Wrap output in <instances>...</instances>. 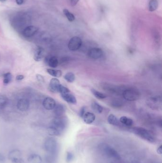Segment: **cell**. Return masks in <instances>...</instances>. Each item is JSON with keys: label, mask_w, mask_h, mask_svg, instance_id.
Wrapping results in <instances>:
<instances>
[{"label": "cell", "mask_w": 162, "mask_h": 163, "mask_svg": "<svg viewBox=\"0 0 162 163\" xmlns=\"http://www.w3.org/2000/svg\"><path fill=\"white\" fill-rule=\"evenodd\" d=\"M67 120L66 117L63 116L56 117L51 121L49 127L52 128L60 135L67 128Z\"/></svg>", "instance_id": "6da1fadb"}, {"label": "cell", "mask_w": 162, "mask_h": 163, "mask_svg": "<svg viewBox=\"0 0 162 163\" xmlns=\"http://www.w3.org/2000/svg\"><path fill=\"white\" fill-rule=\"evenodd\" d=\"M132 132L140 138L150 142H155V138L150 131L141 127H135L132 129Z\"/></svg>", "instance_id": "7a4b0ae2"}, {"label": "cell", "mask_w": 162, "mask_h": 163, "mask_svg": "<svg viewBox=\"0 0 162 163\" xmlns=\"http://www.w3.org/2000/svg\"><path fill=\"white\" fill-rule=\"evenodd\" d=\"M45 150L51 155H55L58 151V144L57 141L53 137L48 138L44 143Z\"/></svg>", "instance_id": "3957f363"}, {"label": "cell", "mask_w": 162, "mask_h": 163, "mask_svg": "<svg viewBox=\"0 0 162 163\" xmlns=\"http://www.w3.org/2000/svg\"><path fill=\"white\" fill-rule=\"evenodd\" d=\"M123 97L128 101H135L139 98V92L133 88H128L125 90L122 93Z\"/></svg>", "instance_id": "277c9868"}, {"label": "cell", "mask_w": 162, "mask_h": 163, "mask_svg": "<svg viewBox=\"0 0 162 163\" xmlns=\"http://www.w3.org/2000/svg\"><path fill=\"white\" fill-rule=\"evenodd\" d=\"M82 41L81 38L78 36H74L70 39L68 43V48L71 51H76L81 47Z\"/></svg>", "instance_id": "5b68a950"}, {"label": "cell", "mask_w": 162, "mask_h": 163, "mask_svg": "<svg viewBox=\"0 0 162 163\" xmlns=\"http://www.w3.org/2000/svg\"><path fill=\"white\" fill-rule=\"evenodd\" d=\"M9 159L13 163H23V162L20 150L14 149L9 153Z\"/></svg>", "instance_id": "8992f818"}, {"label": "cell", "mask_w": 162, "mask_h": 163, "mask_svg": "<svg viewBox=\"0 0 162 163\" xmlns=\"http://www.w3.org/2000/svg\"><path fill=\"white\" fill-rule=\"evenodd\" d=\"M103 51L100 48L95 47L89 50L88 55L89 57L93 59H98L102 57Z\"/></svg>", "instance_id": "52a82bcc"}, {"label": "cell", "mask_w": 162, "mask_h": 163, "mask_svg": "<svg viewBox=\"0 0 162 163\" xmlns=\"http://www.w3.org/2000/svg\"><path fill=\"white\" fill-rule=\"evenodd\" d=\"M147 105L151 108L158 109L161 106V97H151L147 101Z\"/></svg>", "instance_id": "ba28073f"}, {"label": "cell", "mask_w": 162, "mask_h": 163, "mask_svg": "<svg viewBox=\"0 0 162 163\" xmlns=\"http://www.w3.org/2000/svg\"><path fill=\"white\" fill-rule=\"evenodd\" d=\"M38 28L33 25H30L25 27L23 32V35L25 37H31L34 35L38 32Z\"/></svg>", "instance_id": "9c48e42d"}, {"label": "cell", "mask_w": 162, "mask_h": 163, "mask_svg": "<svg viewBox=\"0 0 162 163\" xmlns=\"http://www.w3.org/2000/svg\"><path fill=\"white\" fill-rule=\"evenodd\" d=\"M103 150L106 155L109 157L112 158H115L116 159H119V155H118L117 152L115 151L113 148L110 147L109 145H103Z\"/></svg>", "instance_id": "30bf717a"}, {"label": "cell", "mask_w": 162, "mask_h": 163, "mask_svg": "<svg viewBox=\"0 0 162 163\" xmlns=\"http://www.w3.org/2000/svg\"><path fill=\"white\" fill-rule=\"evenodd\" d=\"M43 106L48 110H54L56 105L54 99L50 97L45 98L43 101Z\"/></svg>", "instance_id": "8fae6325"}, {"label": "cell", "mask_w": 162, "mask_h": 163, "mask_svg": "<svg viewBox=\"0 0 162 163\" xmlns=\"http://www.w3.org/2000/svg\"><path fill=\"white\" fill-rule=\"evenodd\" d=\"M61 85L59 79L56 78L51 79L49 84V90L52 93H59V90Z\"/></svg>", "instance_id": "7c38bea8"}, {"label": "cell", "mask_w": 162, "mask_h": 163, "mask_svg": "<svg viewBox=\"0 0 162 163\" xmlns=\"http://www.w3.org/2000/svg\"><path fill=\"white\" fill-rule=\"evenodd\" d=\"M30 107V102L29 100L25 98H22L18 101L17 107L20 111L25 112L27 111Z\"/></svg>", "instance_id": "4fadbf2b"}, {"label": "cell", "mask_w": 162, "mask_h": 163, "mask_svg": "<svg viewBox=\"0 0 162 163\" xmlns=\"http://www.w3.org/2000/svg\"><path fill=\"white\" fill-rule=\"evenodd\" d=\"M61 96L63 99L69 104L73 105H76L77 104V101L76 97H75L74 95L71 94L70 92L61 94Z\"/></svg>", "instance_id": "5bb4252c"}, {"label": "cell", "mask_w": 162, "mask_h": 163, "mask_svg": "<svg viewBox=\"0 0 162 163\" xmlns=\"http://www.w3.org/2000/svg\"><path fill=\"white\" fill-rule=\"evenodd\" d=\"M54 110L56 117H61L63 116L66 111V108L62 104H56Z\"/></svg>", "instance_id": "9a60e30c"}, {"label": "cell", "mask_w": 162, "mask_h": 163, "mask_svg": "<svg viewBox=\"0 0 162 163\" xmlns=\"http://www.w3.org/2000/svg\"><path fill=\"white\" fill-rule=\"evenodd\" d=\"M82 118L86 124H91L95 120L96 116L92 113L86 112L84 114Z\"/></svg>", "instance_id": "2e32d148"}, {"label": "cell", "mask_w": 162, "mask_h": 163, "mask_svg": "<svg viewBox=\"0 0 162 163\" xmlns=\"http://www.w3.org/2000/svg\"><path fill=\"white\" fill-rule=\"evenodd\" d=\"M44 49L41 47H38L35 52L34 59L35 61H37V62H40L43 59V56H44Z\"/></svg>", "instance_id": "e0dca14e"}, {"label": "cell", "mask_w": 162, "mask_h": 163, "mask_svg": "<svg viewBox=\"0 0 162 163\" xmlns=\"http://www.w3.org/2000/svg\"><path fill=\"white\" fill-rule=\"evenodd\" d=\"M46 63L51 68H56L59 64V61L55 56H51L46 59Z\"/></svg>", "instance_id": "ac0fdd59"}, {"label": "cell", "mask_w": 162, "mask_h": 163, "mask_svg": "<svg viewBox=\"0 0 162 163\" xmlns=\"http://www.w3.org/2000/svg\"><path fill=\"white\" fill-rule=\"evenodd\" d=\"M29 163H42V159L39 155H31L28 159Z\"/></svg>", "instance_id": "d6986e66"}, {"label": "cell", "mask_w": 162, "mask_h": 163, "mask_svg": "<svg viewBox=\"0 0 162 163\" xmlns=\"http://www.w3.org/2000/svg\"><path fill=\"white\" fill-rule=\"evenodd\" d=\"M119 122L127 126H132L134 124V122L132 119L125 116H123L120 118Z\"/></svg>", "instance_id": "ffe728a7"}, {"label": "cell", "mask_w": 162, "mask_h": 163, "mask_svg": "<svg viewBox=\"0 0 162 163\" xmlns=\"http://www.w3.org/2000/svg\"><path fill=\"white\" fill-rule=\"evenodd\" d=\"M108 122L111 125L118 126L119 125V121L118 120L117 117L115 115L113 114L109 115L108 117Z\"/></svg>", "instance_id": "44dd1931"}, {"label": "cell", "mask_w": 162, "mask_h": 163, "mask_svg": "<svg viewBox=\"0 0 162 163\" xmlns=\"http://www.w3.org/2000/svg\"><path fill=\"white\" fill-rule=\"evenodd\" d=\"M91 107L93 110L94 111H95L96 113H102L103 111V106H101L100 104L96 102H93L91 104Z\"/></svg>", "instance_id": "7402d4cb"}, {"label": "cell", "mask_w": 162, "mask_h": 163, "mask_svg": "<svg viewBox=\"0 0 162 163\" xmlns=\"http://www.w3.org/2000/svg\"><path fill=\"white\" fill-rule=\"evenodd\" d=\"M47 73L54 77L59 78L61 77L62 75V72L59 70H54L52 69H47Z\"/></svg>", "instance_id": "603a6c76"}, {"label": "cell", "mask_w": 162, "mask_h": 163, "mask_svg": "<svg viewBox=\"0 0 162 163\" xmlns=\"http://www.w3.org/2000/svg\"><path fill=\"white\" fill-rule=\"evenodd\" d=\"M158 2L157 0H150L149 2V11L153 12L155 11L158 9Z\"/></svg>", "instance_id": "cb8c5ba5"}, {"label": "cell", "mask_w": 162, "mask_h": 163, "mask_svg": "<svg viewBox=\"0 0 162 163\" xmlns=\"http://www.w3.org/2000/svg\"><path fill=\"white\" fill-rule=\"evenodd\" d=\"M91 92L92 93V94L98 99H104L107 97L106 95L104 94H103V93H101L95 89H92L91 90Z\"/></svg>", "instance_id": "d4e9b609"}, {"label": "cell", "mask_w": 162, "mask_h": 163, "mask_svg": "<svg viewBox=\"0 0 162 163\" xmlns=\"http://www.w3.org/2000/svg\"><path fill=\"white\" fill-rule=\"evenodd\" d=\"M63 13H64L65 16L67 18L69 21L72 22V21H73L75 20V17L74 15V14L70 13L68 10L64 9L63 10Z\"/></svg>", "instance_id": "484cf974"}, {"label": "cell", "mask_w": 162, "mask_h": 163, "mask_svg": "<svg viewBox=\"0 0 162 163\" xmlns=\"http://www.w3.org/2000/svg\"><path fill=\"white\" fill-rule=\"evenodd\" d=\"M64 78L67 82L73 83L75 80V75L74 73L72 72H69L65 74L64 76Z\"/></svg>", "instance_id": "4316f807"}, {"label": "cell", "mask_w": 162, "mask_h": 163, "mask_svg": "<svg viewBox=\"0 0 162 163\" xmlns=\"http://www.w3.org/2000/svg\"><path fill=\"white\" fill-rule=\"evenodd\" d=\"M2 77H4V83L5 85H7L9 83L11 82L12 81V74L9 72L4 73Z\"/></svg>", "instance_id": "83f0119b"}, {"label": "cell", "mask_w": 162, "mask_h": 163, "mask_svg": "<svg viewBox=\"0 0 162 163\" xmlns=\"http://www.w3.org/2000/svg\"><path fill=\"white\" fill-rule=\"evenodd\" d=\"M8 102V99L4 95H0V109L6 106Z\"/></svg>", "instance_id": "f1b7e54d"}, {"label": "cell", "mask_w": 162, "mask_h": 163, "mask_svg": "<svg viewBox=\"0 0 162 163\" xmlns=\"http://www.w3.org/2000/svg\"><path fill=\"white\" fill-rule=\"evenodd\" d=\"M70 92V90L67 88L65 87L64 86L60 85L59 86V93H60V94H65V93H69Z\"/></svg>", "instance_id": "f546056e"}, {"label": "cell", "mask_w": 162, "mask_h": 163, "mask_svg": "<svg viewBox=\"0 0 162 163\" xmlns=\"http://www.w3.org/2000/svg\"><path fill=\"white\" fill-rule=\"evenodd\" d=\"M74 155L70 152H67L66 155V161L67 163H70L73 160Z\"/></svg>", "instance_id": "4dcf8cb0"}, {"label": "cell", "mask_w": 162, "mask_h": 163, "mask_svg": "<svg viewBox=\"0 0 162 163\" xmlns=\"http://www.w3.org/2000/svg\"><path fill=\"white\" fill-rule=\"evenodd\" d=\"M36 77L37 79V81L38 82H39L44 83V81H45L43 76H42V75H40V74H37L36 75Z\"/></svg>", "instance_id": "1f68e13d"}, {"label": "cell", "mask_w": 162, "mask_h": 163, "mask_svg": "<svg viewBox=\"0 0 162 163\" xmlns=\"http://www.w3.org/2000/svg\"><path fill=\"white\" fill-rule=\"evenodd\" d=\"M86 113V107H82L81 109V111L79 112V116L81 117H83V116H84V114Z\"/></svg>", "instance_id": "d6a6232c"}, {"label": "cell", "mask_w": 162, "mask_h": 163, "mask_svg": "<svg viewBox=\"0 0 162 163\" xmlns=\"http://www.w3.org/2000/svg\"><path fill=\"white\" fill-rule=\"evenodd\" d=\"M79 1V0H70V2L72 6H74L78 3Z\"/></svg>", "instance_id": "836d02e7"}, {"label": "cell", "mask_w": 162, "mask_h": 163, "mask_svg": "<svg viewBox=\"0 0 162 163\" xmlns=\"http://www.w3.org/2000/svg\"><path fill=\"white\" fill-rule=\"evenodd\" d=\"M5 159L4 155L0 154V163H5Z\"/></svg>", "instance_id": "e575fe53"}, {"label": "cell", "mask_w": 162, "mask_h": 163, "mask_svg": "<svg viewBox=\"0 0 162 163\" xmlns=\"http://www.w3.org/2000/svg\"><path fill=\"white\" fill-rule=\"evenodd\" d=\"M24 78V77L23 75H18L16 76V79L17 80H18V81H21V80H23Z\"/></svg>", "instance_id": "d590c367"}, {"label": "cell", "mask_w": 162, "mask_h": 163, "mask_svg": "<svg viewBox=\"0 0 162 163\" xmlns=\"http://www.w3.org/2000/svg\"><path fill=\"white\" fill-rule=\"evenodd\" d=\"M157 152L158 154L162 155V145H160V147H159L157 149Z\"/></svg>", "instance_id": "8d00e7d4"}, {"label": "cell", "mask_w": 162, "mask_h": 163, "mask_svg": "<svg viewBox=\"0 0 162 163\" xmlns=\"http://www.w3.org/2000/svg\"><path fill=\"white\" fill-rule=\"evenodd\" d=\"M16 2L19 5L23 4L24 0H15Z\"/></svg>", "instance_id": "74e56055"}, {"label": "cell", "mask_w": 162, "mask_h": 163, "mask_svg": "<svg viewBox=\"0 0 162 163\" xmlns=\"http://www.w3.org/2000/svg\"><path fill=\"white\" fill-rule=\"evenodd\" d=\"M7 0H0V1L1 2H5V1H6Z\"/></svg>", "instance_id": "f35d334b"}]
</instances>
